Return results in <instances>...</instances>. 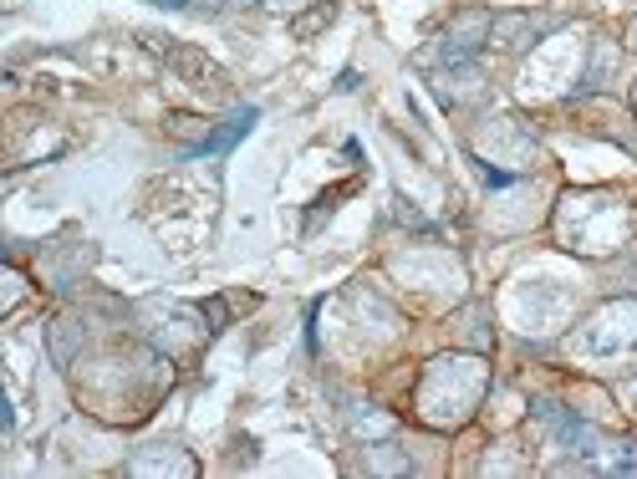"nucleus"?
I'll use <instances>...</instances> for the list:
<instances>
[{
  "label": "nucleus",
  "mask_w": 637,
  "mask_h": 479,
  "mask_svg": "<svg viewBox=\"0 0 637 479\" xmlns=\"http://www.w3.org/2000/svg\"><path fill=\"white\" fill-rule=\"evenodd\" d=\"M169 5H184V0H169Z\"/></svg>",
  "instance_id": "1"
}]
</instances>
